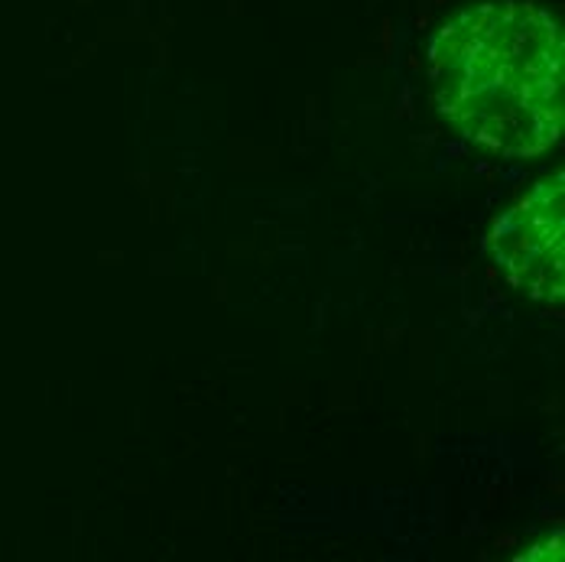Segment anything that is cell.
Segmentation results:
<instances>
[{"label": "cell", "instance_id": "cell-1", "mask_svg": "<svg viewBox=\"0 0 565 562\" xmlns=\"http://www.w3.org/2000/svg\"><path fill=\"white\" fill-rule=\"evenodd\" d=\"M436 108L501 157L546 153L563 134V30L530 0L455 17L429 50Z\"/></svg>", "mask_w": 565, "mask_h": 562}, {"label": "cell", "instance_id": "cell-2", "mask_svg": "<svg viewBox=\"0 0 565 562\" xmlns=\"http://www.w3.org/2000/svg\"><path fill=\"white\" fill-rule=\"evenodd\" d=\"M498 257L533 299L559 303L565 289L563 176L543 179L498 227Z\"/></svg>", "mask_w": 565, "mask_h": 562}]
</instances>
